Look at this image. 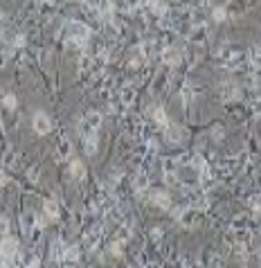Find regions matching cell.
<instances>
[{
    "mask_svg": "<svg viewBox=\"0 0 261 268\" xmlns=\"http://www.w3.org/2000/svg\"><path fill=\"white\" fill-rule=\"evenodd\" d=\"M63 36H65V41H68L70 45L81 47V45H86V43H88L90 29H88V25L79 23V21H70V23H65Z\"/></svg>",
    "mask_w": 261,
    "mask_h": 268,
    "instance_id": "obj_1",
    "label": "cell"
},
{
    "mask_svg": "<svg viewBox=\"0 0 261 268\" xmlns=\"http://www.w3.org/2000/svg\"><path fill=\"white\" fill-rule=\"evenodd\" d=\"M160 59L167 65H178V63H182V52L176 45H164L162 52H160Z\"/></svg>",
    "mask_w": 261,
    "mask_h": 268,
    "instance_id": "obj_2",
    "label": "cell"
},
{
    "mask_svg": "<svg viewBox=\"0 0 261 268\" xmlns=\"http://www.w3.org/2000/svg\"><path fill=\"white\" fill-rule=\"evenodd\" d=\"M149 201L160 210H171V196L164 189H151L149 192Z\"/></svg>",
    "mask_w": 261,
    "mask_h": 268,
    "instance_id": "obj_3",
    "label": "cell"
},
{
    "mask_svg": "<svg viewBox=\"0 0 261 268\" xmlns=\"http://www.w3.org/2000/svg\"><path fill=\"white\" fill-rule=\"evenodd\" d=\"M32 126H34V131L39 135H47L52 131V120H50L45 113H36V115L32 117Z\"/></svg>",
    "mask_w": 261,
    "mask_h": 268,
    "instance_id": "obj_4",
    "label": "cell"
},
{
    "mask_svg": "<svg viewBox=\"0 0 261 268\" xmlns=\"http://www.w3.org/2000/svg\"><path fill=\"white\" fill-rule=\"evenodd\" d=\"M164 133H167V140L171 142V144H180V142L185 140V128H180L178 124H169V126L164 128Z\"/></svg>",
    "mask_w": 261,
    "mask_h": 268,
    "instance_id": "obj_5",
    "label": "cell"
},
{
    "mask_svg": "<svg viewBox=\"0 0 261 268\" xmlns=\"http://www.w3.org/2000/svg\"><path fill=\"white\" fill-rule=\"evenodd\" d=\"M219 93H221V99H223V102H234V99H239V88H237V83H232V82L223 83Z\"/></svg>",
    "mask_w": 261,
    "mask_h": 268,
    "instance_id": "obj_6",
    "label": "cell"
},
{
    "mask_svg": "<svg viewBox=\"0 0 261 268\" xmlns=\"http://www.w3.org/2000/svg\"><path fill=\"white\" fill-rule=\"evenodd\" d=\"M151 115H153V122L160 124L162 128H167L169 124H171V122L167 120V113H164L162 106H153V108H151Z\"/></svg>",
    "mask_w": 261,
    "mask_h": 268,
    "instance_id": "obj_7",
    "label": "cell"
},
{
    "mask_svg": "<svg viewBox=\"0 0 261 268\" xmlns=\"http://www.w3.org/2000/svg\"><path fill=\"white\" fill-rule=\"evenodd\" d=\"M117 97H120V102H122L124 106H131V104H133V99H135V90H133V86H124V88H120Z\"/></svg>",
    "mask_w": 261,
    "mask_h": 268,
    "instance_id": "obj_8",
    "label": "cell"
},
{
    "mask_svg": "<svg viewBox=\"0 0 261 268\" xmlns=\"http://www.w3.org/2000/svg\"><path fill=\"white\" fill-rule=\"evenodd\" d=\"M149 185H151V181H149V171H138L135 174V189H140V192H146L149 189Z\"/></svg>",
    "mask_w": 261,
    "mask_h": 268,
    "instance_id": "obj_9",
    "label": "cell"
},
{
    "mask_svg": "<svg viewBox=\"0 0 261 268\" xmlns=\"http://www.w3.org/2000/svg\"><path fill=\"white\" fill-rule=\"evenodd\" d=\"M43 210H45L47 219H52V221H57L59 219V203L57 201H50V198H47L45 203H43Z\"/></svg>",
    "mask_w": 261,
    "mask_h": 268,
    "instance_id": "obj_10",
    "label": "cell"
},
{
    "mask_svg": "<svg viewBox=\"0 0 261 268\" xmlns=\"http://www.w3.org/2000/svg\"><path fill=\"white\" fill-rule=\"evenodd\" d=\"M70 174H72V178H83L86 176L81 160H70Z\"/></svg>",
    "mask_w": 261,
    "mask_h": 268,
    "instance_id": "obj_11",
    "label": "cell"
},
{
    "mask_svg": "<svg viewBox=\"0 0 261 268\" xmlns=\"http://www.w3.org/2000/svg\"><path fill=\"white\" fill-rule=\"evenodd\" d=\"M70 153H72V144H70L68 138H63L61 144H59V160H68Z\"/></svg>",
    "mask_w": 261,
    "mask_h": 268,
    "instance_id": "obj_12",
    "label": "cell"
},
{
    "mask_svg": "<svg viewBox=\"0 0 261 268\" xmlns=\"http://www.w3.org/2000/svg\"><path fill=\"white\" fill-rule=\"evenodd\" d=\"M83 120H86L88 124H93L95 128H99V126H101V122H104V117H101V113H97V111L86 113V115H83Z\"/></svg>",
    "mask_w": 261,
    "mask_h": 268,
    "instance_id": "obj_13",
    "label": "cell"
},
{
    "mask_svg": "<svg viewBox=\"0 0 261 268\" xmlns=\"http://www.w3.org/2000/svg\"><path fill=\"white\" fill-rule=\"evenodd\" d=\"M2 102H5V108H7V111H16V106H18V99H16V95L7 93Z\"/></svg>",
    "mask_w": 261,
    "mask_h": 268,
    "instance_id": "obj_14",
    "label": "cell"
},
{
    "mask_svg": "<svg viewBox=\"0 0 261 268\" xmlns=\"http://www.w3.org/2000/svg\"><path fill=\"white\" fill-rule=\"evenodd\" d=\"M250 111H252L255 117H261V97L250 99Z\"/></svg>",
    "mask_w": 261,
    "mask_h": 268,
    "instance_id": "obj_15",
    "label": "cell"
},
{
    "mask_svg": "<svg viewBox=\"0 0 261 268\" xmlns=\"http://www.w3.org/2000/svg\"><path fill=\"white\" fill-rule=\"evenodd\" d=\"M212 16H214V21H225L227 18V14H225V9H223V7H214V12H212Z\"/></svg>",
    "mask_w": 261,
    "mask_h": 268,
    "instance_id": "obj_16",
    "label": "cell"
},
{
    "mask_svg": "<svg viewBox=\"0 0 261 268\" xmlns=\"http://www.w3.org/2000/svg\"><path fill=\"white\" fill-rule=\"evenodd\" d=\"M27 178H29L32 183L39 181V167H29V169H27Z\"/></svg>",
    "mask_w": 261,
    "mask_h": 268,
    "instance_id": "obj_17",
    "label": "cell"
},
{
    "mask_svg": "<svg viewBox=\"0 0 261 268\" xmlns=\"http://www.w3.org/2000/svg\"><path fill=\"white\" fill-rule=\"evenodd\" d=\"M59 268H79V262H70V259H63L59 264Z\"/></svg>",
    "mask_w": 261,
    "mask_h": 268,
    "instance_id": "obj_18",
    "label": "cell"
},
{
    "mask_svg": "<svg viewBox=\"0 0 261 268\" xmlns=\"http://www.w3.org/2000/svg\"><path fill=\"white\" fill-rule=\"evenodd\" d=\"M2 232L9 234V219L7 216H2Z\"/></svg>",
    "mask_w": 261,
    "mask_h": 268,
    "instance_id": "obj_19",
    "label": "cell"
},
{
    "mask_svg": "<svg viewBox=\"0 0 261 268\" xmlns=\"http://www.w3.org/2000/svg\"><path fill=\"white\" fill-rule=\"evenodd\" d=\"M241 268H248V266H241Z\"/></svg>",
    "mask_w": 261,
    "mask_h": 268,
    "instance_id": "obj_20",
    "label": "cell"
}]
</instances>
